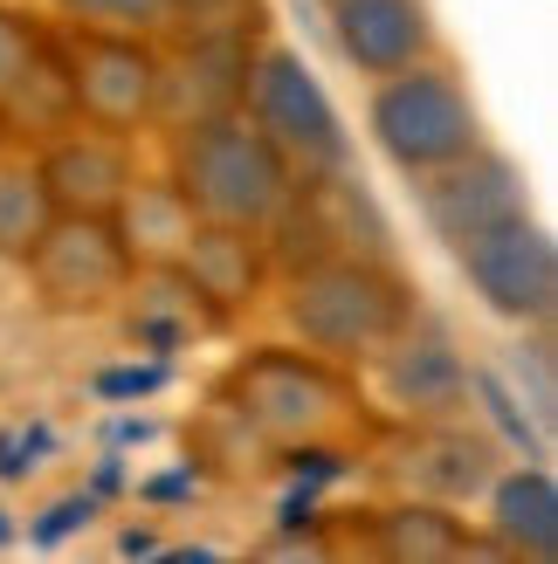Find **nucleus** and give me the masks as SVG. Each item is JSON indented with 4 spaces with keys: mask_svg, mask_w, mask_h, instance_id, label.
Masks as SVG:
<instances>
[{
    "mask_svg": "<svg viewBox=\"0 0 558 564\" xmlns=\"http://www.w3.org/2000/svg\"><path fill=\"white\" fill-rule=\"evenodd\" d=\"M339 55L358 76H394L434 55V14L428 0H324Z\"/></svg>",
    "mask_w": 558,
    "mask_h": 564,
    "instance_id": "nucleus-15",
    "label": "nucleus"
},
{
    "mask_svg": "<svg viewBox=\"0 0 558 564\" xmlns=\"http://www.w3.org/2000/svg\"><path fill=\"white\" fill-rule=\"evenodd\" d=\"M490 544L504 557H558V482L545 468H496L490 475Z\"/></svg>",
    "mask_w": 558,
    "mask_h": 564,
    "instance_id": "nucleus-18",
    "label": "nucleus"
},
{
    "mask_svg": "<svg viewBox=\"0 0 558 564\" xmlns=\"http://www.w3.org/2000/svg\"><path fill=\"white\" fill-rule=\"evenodd\" d=\"M55 48H63L69 97H76V118L83 124L118 131V138L152 131V110H159V35L63 21Z\"/></svg>",
    "mask_w": 558,
    "mask_h": 564,
    "instance_id": "nucleus-6",
    "label": "nucleus"
},
{
    "mask_svg": "<svg viewBox=\"0 0 558 564\" xmlns=\"http://www.w3.org/2000/svg\"><path fill=\"white\" fill-rule=\"evenodd\" d=\"M455 269H462L469 290L483 296L490 317L524 324V330H545L551 324V310H558V248H551V235L538 228L532 214L504 220V228L469 235L455 248Z\"/></svg>",
    "mask_w": 558,
    "mask_h": 564,
    "instance_id": "nucleus-8",
    "label": "nucleus"
},
{
    "mask_svg": "<svg viewBox=\"0 0 558 564\" xmlns=\"http://www.w3.org/2000/svg\"><path fill=\"white\" fill-rule=\"evenodd\" d=\"M414 310H421V290L400 275V262L324 256L283 275V324L297 330V345L339 365H366Z\"/></svg>",
    "mask_w": 558,
    "mask_h": 564,
    "instance_id": "nucleus-3",
    "label": "nucleus"
},
{
    "mask_svg": "<svg viewBox=\"0 0 558 564\" xmlns=\"http://www.w3.org/2000/svg\"><path fill=\"white\" fill-rule=\"evenodd\" d=\"M414 207H421L428 235L462 248L469 235L483 228H504V220L532 214V186H524V173L504 159V152H462L449 165H434V173H414Z\"/></svg>",
    "mask_w": 558,
    "mask_h": 564,
    "instance_id": "nucleus-10",
    "label": "nucleus"
},
{
    "mask_svg": "<svg viewBox=\"0 0 558 564\" xmlns=\"http://www.w3.org/2000/svg\"><path fill=\"white\" fill-rule=\"evenodd\" d=\"M76 28H131V35H165L173 0H49Z\"/></svg>",
    "mask_w": 558,
    "mask_h": 564,
    "instance_id": "nucleus-23",
    "label": "nucleus"
},
{
    "mask_svg": "<svg viewBox=\"0 0 558 564\" xmlns=\"http://www.w3.org/2000/svg\"><path fill=\"white\" fill-rule=\"evenodd\" d=\"M0 124H28L35 138L76 124V97H69V69H63V48H55V35H42L35 63H28V76L14 83L8 110H0Z\"/></svg>",
    "mask_w": 558,
    "mask_h": 564,
    "instance_id": "nucleus-20",
    "label": "nucleus"
},
{
    "mask_svg": "<svg viewBox=\"0 0 558 564\" xmlns=\"http://www.w3.org/2000/svg\"><path fill=\"white\" fill-rule=\"evenodd\" d=\"M373 365V386L379 400L394 406L407 427H421V420H469L476 413V386H469V358L455 351V337L428 324L421 310L386 337V345L366 358Z\"/></svg>",
    "mask_w": 558,
    "mask_h": 564,
    "instance_id": "nucleus-9",
    "label": "nucleus"
},
{
    "mask_svg": "<svg viewBox=\"0 0 558 564\" xmlns=\"http://www.w3.org/2000/svg\"><path fill=\"white\" fill-rule=\"evenodd\" d=\"M35 180H42L55 214H118L125 186L138 180V145L118 138V131H97V124L76 118V124L42 138Z\"/></svg>",
    "mask_w": 558,
    "mask_h": 564,
    "instance_id": "nucleus-12",
    "label": "nucleus"
},
{
    "mask_svg": "<svg viewBox=\"0 0 558 564\" xmlns=\"http://www.w3.org/2000/svg\"><path fill=\"white\" fill-rule=\"evenodd\" d=\"M110 220H118L131 262H180L186 235L201 228V214L180 200V186L165 180V173H159V180L138 173V180L125 186V200H118V214H110Z\"/></svg>",
    "mask_w": 558,
    "mask_h": 564,
    "instance_id": "nucleus-19",
    "label": "nucleus"
},
{
    "mask_svg": "<svg viewBox=\"0 0 558 564\" xmlns=\"http://www.w3.org/2000/svg\"><path fill=\"white\" fill-rule=\"evenodd\" d=\"M42 35H49V28H42L35 14H28V8H14V0H0V110H8L14 83L28 76V63H35Z\"/></svg>",
    "mask_w": 558,
    "mask_h": 564,
    "instance_id": "nucleus-24",
    "label": "nucleus"
},
{
    "mask_svg": "<svg viewBox=\"0 0 558 564\" xmlns=\"http://www.w3.org/2000/svg\"><path fill=\"white\" fill-rule=\"evenodd\" d=\"M165 35H269V0H173Z\"/></svg>",
    "mask_w": 558,
    "mask_h": 564,
    "instance_id": "nucleus-22",
    "label": "nucleus"
},
{
    "mask_svg": "<svg viewBox=\"0 0 558 564\" xmlns=\"http://www.w3.org/2000/svg\"><path fill=\"white\" fill-rule=\"evenodd\" d=\"M496 441L483 427H469V420H421V427H407L386 475L400 482V496H428V502H476L496 475Z\"/></svg>",
    "mask_w": 558,
    "mask_h": 564,
    "instance_id": "nucleus-13",
    "label": "nucleus"
},
{
    "mask_svg": "<svg viewBox=\"0 0 558 564\" xmlns=\"http://www.w3.org/2000/svg\"><path fill=\"white\" fill-rule=\"evenodd\" d=\"M165 180L180 186V200L201 220L262 235L276 220V207L290 200L297 165L269 145V131L248 110H228V118H201V124L165 131Z\"/></svg>",
    "mask_w": 558,
    "mask_h": 564,
    "instance_id": "nucleus-2",
    "label": "nucleus"
},
{
    "mask_svg": "<svg viewBox=\"0 0 558 564\" xmlns=\"http://www.w3.org/2000/svg\"><path fill=\"white\" fill-rule=\"evenodd\" d=\"M180 269H186V282H193V290H201L228 324L242 317V310L262 303L269 275H276L262 235H256V228H221V220H201V228L186 235Z\"/></svg>",
    "mask_w": 558,
    "mask_h": 564,
    "instance_id": "nucleus-16",
    "label": "nucleus"
},
{
    "mask_svg": "<svg viewBox=\"0 0 558 564\" xmlns=\"http://www.w3.org/2000/svg\"><path fill=\"white\" fill-rule=\"evenodd\" d=\"M131 269L138 262L110 214H55L35 235V248L21 256L28 290L55 317H104V310H118Z\"/></svg>",
    "mask_w": 558,
    "mask_h": 564,
    "instance_id": "nucleus-7",
    "label": "nucleus"
},
{
    "mask_svg": "<svg viewBox=\"0 0 558 564\" xmlns=\"http://www.w3.org/2000/svg\"><path fill=\"white\" fill-rule=\"evenodd\" d=\"M49 220L55 207L35 180V165H0V262H21Z\"/></svg>",
    "mask_w": 558,
    "mask_h": 564,
    "instance_id": "nucleus-21",
    "label": "nucleus"
},
{
    "mask_svg": "<svg viewBox=\"0 0 558 564\" xmlns=\"http://www.w3.org/2000/svg\"><path fill=\"white\" fill-rule=\"evenodd\" d=\"M262 42L256 35H173V48H159V110H152V131L242 110L248 104V69H256V48Z\"/></svg>",
    "mask_w": 558,
    "mask_h": 564,
    "instance_id": "nucleus-11",
    "label": "nucleus"
},
{
    "mask_svg": "<svg viewBox=\"0 0 558 564\" xmlns=\"http://www.w3.org/2000/svg\"><path fill=\"white\" fill-rule=\"evenodd\" d=\"M248 118L269 131V145L297 165V180L311 173H345L352 165V131L339 118L331 90L318 83V69L303 63L290 42H262L256 69H248Z\"/></svg>",
    "mask_w": 558,
    "mask_h": 564,
    "instance_id": "nucleus-5",
    "label": "nucleus"
},
{
    "mask_svg": "<svg viewBox=\"0 0 558 564\" xmlns=\"http://www.w3.org/2000/svg\"><path fill=\"white\" fill-rule=\"evenodd\" d=\"M118 310H125L131 345H146V351H186V345H201V337L228 330V317L193 290L180 262H138Z\"/></svg>",
    "mask_w": 558,
    "mask_h": 564,
    "instance_id": "nucleus-14",
    "label": "nucleus"
},
{
    "mask_svg": "<svg viewBox=\"0 0 558 564\" xmlns=\"http://www.w3.org/2000/svg\"><path fill=\"white\" fill-rule=\"evenodd\" d=\"M214 400L228 406L262 455H339L373 441V400L352 365L311 345H256L221 372Z\"/></svg>",
    "mask_w": 558,
    "mask_h": 564,
    "instance_id": "nucleus-1",
    "label": "nucleus"
},
{
    "mask_svg": "<svg viewBox=\"0 0 558 564\" xmlns=\"http://www.w3.org/2000/svg\"><path fill=\"white\" fill-rule=\"evenodd\" d=\"M366 131H373L379 159L414 180V173H434V165L476 152L483 145V110H476V97H469V83H462L455 63L421 55V63H407L394 76H373Z\"/></svg>",
    "mask_w": 558,
    "mask_h": 564,
    "instance_id": "nucleus-4",
    "label": "nucleus"
},
{
    "mask_svg": "<svg viewBox=\"0 0 558 564\" xmlns=\"http://www.w3.org/2000/svg\"><path fill=\"white\" fill-rule=\"evenodd\" d=\"M366 551L386 564H462V557H496L490 538H476L449 502H428V496H400L373 510L366 523Z\"/></svg>",
    "mask_w": 558,
    "mask_h": 564,
    "instance_id": "nucleus-17",
    "label": "nucleus"
}]
</instances>
